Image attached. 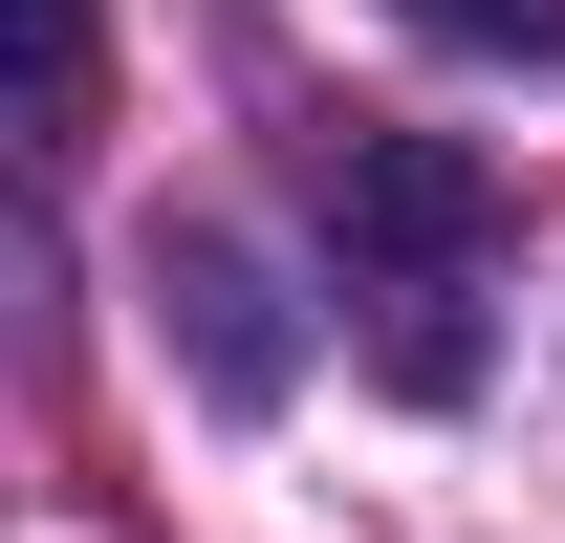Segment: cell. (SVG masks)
I'll return each mask as SVG.
<instances>
[{
	"label": "cell",
	"instance_id": "1",
	"mask_svg": "<svg viewBox=\"0 0 565 543\" xmlns=\"http://www.w3.org/2000/svg\"><path fill=\"white\" fill-rule=\"evenodd\" d=\"M349 239L392 262V305H457L479 239H500V174L457 131H349Z\"/></svg>",
	"mask_w": 565,
	"mask_h": 543
},
{
	"label": "cell",
	"instance_id": "2",
	"mask_svg": "<svg viewBox=\"0 0 565 543\" xmlns=\"http://www.w3.org/2000/svg\"><path fill=\"white\" fill-rule=\"evenodd\" d=\"M152 283H174V327H196V392H217V413H262L282 370H305V348H282V305H262V262H239V239H174V262H152Z\"/></svg>",
	"mask_w": 565,
	"mask_h": 543
},
{
	"label": "cell",
	"instance_id": "3",
	"mask_svg": "<svg viewBox=\"0 0 565 543\" xmlns=\"http://www.w3.org/2000/svg\"><path fill=\"white\" fill-rule=\"evenodd\" d=\"M0 109L66 152V131H109V0H0Z\"/></svg>",
	"mask_w": 565,
	"mask_h": 543
},
{
	"label": "cell",
	"instance_id": "4",
	"mask_svg": "<svg viewBox=\"0 0 565 543\" xmlns=\"http://www.w3.org/2000/svg\"><path fill=\"white\" fill-rule=\"evenodd\" d=\"M414 44H479V66H565V0H392Z\"/></svg>",
	"mask_w": 565,
	"mask_h": 543
}]
</instances>
